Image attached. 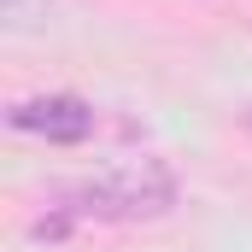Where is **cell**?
I'll return each instance as SVG.
<instances>
[{
    "label": "cell",
    "instance_id": "obj_2",
    "mask_svg": "<svg viewBox=\"0 0 252 252\" xmlns=\"http://www.w3.org/2000/svg\"><path fill=\"white\" fill-rule=\"evenodd\" d=\"M12 129L47 135V141H82L94 135V106L76 94H47V100H18L12 106Z\"/></svg>",
    "mask_w": 252,
    "mask_h": 252
},
{
    "label": "cell",
    "instance_id": "obj_1",
    "mask_svg": "<svg viewBox=\"0 0 252 252\" xmlns=\"http://www.w3.org/2000/svg\"><path fill=\"white\" fill-rule=\"evenodd\" d=\"M170 205H176V170L158 158H141V164H124V170H106L94 182L64 188L47 205V217L35 223V235L64 241L82 223H135V217H158Z\"/></svg>",
    "mask_w": 252,
    "mask_h": 252
},
{
    "label": "cell",
    "instance_id": "obj_3",
    "mask_svg": "<svg viewBox=\"0 0 252 252\" xmlns=\"http://www.w3.org/2000/svg\"><path fill=\"white\" fill-rule=\"evenodd\" d=\"M0 6H6V24H12V30H35V24L53 12V0H0Z\"/></svg>",
    "mask_w": 252,
    "mask_h": 252
}]
</instances>
